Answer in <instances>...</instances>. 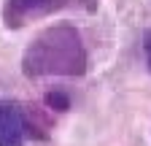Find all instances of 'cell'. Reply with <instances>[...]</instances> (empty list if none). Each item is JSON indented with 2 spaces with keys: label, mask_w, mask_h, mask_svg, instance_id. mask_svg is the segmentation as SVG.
I'll list each match as a JSON object with an SVG mask.
<instances>
[{
  "label": "cell",
  "mask_w": 151,
  "mask_h": 146,
  "mask_svg": "<svg viewBox=\"0 0 151 146\" xmlns=\"http://www.w3.org/2000/svg\"><path fill=\"white\" fill-rule=\"evenodd\" d=\"M65 6V0H6L3 6V25L8 30H22L30 22L54 16Z\"/></svg>",
  "instance_id": "2"
},
{
  "label": "cell",
  "mask_w": 151,
  "mask_h": 146,
  "mask_svg": "<svg viewBox=\"0 0 151 146\" xmlns=\"http://www.w3.org/2000/svg\"><path fill=\"white\" fill-rule=\"evenodd\" d=\"M81 6L92 14V11H97V6H100V0H81Z\"/></svg>",
  "instance_id": "6"
},
{
  "label": "cell",
  "mask_w": 151,
  "mask_h": 146,
  "mask_svg": "<svg viewBox=\"0 0 151 146\" xmlns=\"http://www.w3.org/2000/svg\"><path fill=\"white\" fill-rule=\"evenodd\" d=\"M24 111L16 103H0V146H24Z\"/></svg>",
  "instance_id": "3"
},
{
  "label": "cell",
  "mask_w": 151,
  "mask_h": 146,
  "mask_svg": "<svg viewBox=\"0 0 151 146\" xmlns=\"http://www.w3.org/2000/svg\"><path fill=\"white\" fill-rule=\"evenodd\" d=\"M143 51H146V62H148V70H151V30L143 35Z\"/></svg>",
  "instance_id": "5"
},
{
  "label": "cell",
  "mask_w": 151,
  "mask_h": 146,
  "mask_svg": "<svg viewBox=\"0 0 151 146\" xmlns=\"http://www.w3.org/2000/svg\"><path fill=\"white\" fill-rule=\"evenodd\" d=\"M43 106L54 114H65V111H70V95L62 92V89H51V92L43 95Z\"/></svg>",
  "instance_id": "4"
},
{
  "label": "cell",
  "mask_w": 151,
  "mask_h": 146,
  "mask_svg": "<svg viewBox=\"0 0 151 146\" xmlns=\"http://www.w3.org/2000/svg\"><path fill=\"white\" fill-rule=\"evenodd\" d=\"M86 46L73 25H51L24 49L22 73L27 79L65 76L76 79L86 73Z\"/></svg>",
  "instance_id": "1"
}]
</instances>
